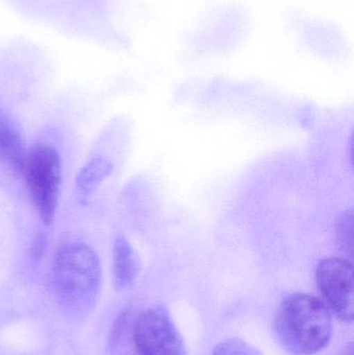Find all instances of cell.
I'll return each instance as SVG.
<instances>
[{
  "label": "cell",
  "instance_id": "obj_3",
  "mask_svg": "<svg viewBox=\"0 0 354 355\" xmlns=\"http://www.w3.org/2000/svg\"><path fill=\"white\" fill-rule=\"evenodd\" d=\"M22 177L44 225L53 223L62 184V158L55 148L37 144L27 151Z\"/></svg>",
  "mask_w": 354,
  "mask_h": 355
},
{
  "label": "cell",
  "instance_id": "obj_7",
  "mask_svg": "<svg viewBox=\"0 0 354 355\" xmlns=\"http://www.w3.org/2000/svg\"><path fill=\"white\" fill-rule=\"evenodd\" d=\"M139 254L124 236H118L112 248V282L118 291L128 289L139 275Z\"/></svg>",
  "mask_w": 354,
  "mask_h": 355
},
{
  "label": "cell",
  "instance_id": "obj_4",
  "mask_svg": "<svg viewBox=\"0 0 354 355\" xmlns=\"http://www.w3.org/2000/svg\"><path fill=\"white\" fill-rule=\"evenodd\" d=\"M132 339L137 355H186L182 335L162 306H154L137 317Z\"/></svg>",
  "mask_w": 354,
  "mask_h": 355
},
{
  "label": "cell",
  "instance_id": "obj_11",
  "mask_svg": "<svg viewBox=\"0 0 354 355\" xmlns=\"http://www.w3.org/2000/svg\"><path fill=\"white\" fill-rule=\"evenodd\" d=\"M46 240L44 235H39L33 243V252L35 257L42 256L45 252Z\"/></svg>",
  "mask_w": 354,
  "mask_h": 355
},
{
  "label": "cell",
  "instance_id": "obj_5",
  "mask_svg": "<svg viewBox=\"0 0 354 355\" xmlns=\"http://www.w3.org/2000/svg\"><path fill=\"white\" fill-rule=\"evenodd\" d=\"M316 282L322 302L340 320L354 318L353 266L344 258L324 259L316 268Z\"/></svg>",
  "mask_w": 354,
  "mask_h": 355
},
{
  "label": "cell",
  "instance_id": "obj_2",
  "mask_svg": "<svg viewBox=\"0 0 354 355\" xmlns=\"http://www.w3.org/2000/svg\"><path fill=\"white\" fill-rule=\"evenodd\" d=\"M52 272L60 306L72 314L89 312L101 288V264L95 250L85 242L64 244L56 252Z\"/></svg>",
  "mask_w": 354,
  "mask_h": 355
},
{
  "label": "cell",
  "instance_id": "obj_8",
  "mask_svg": "<svg viewBox=\"0 0 354 355\" xmlns=\"http://www.w3.org/2000/svg\"><path fill=\"white\" fill-rule=\"evenodd\" d=\"M114 171V166L103 156H95L79 170L75 179L77 193L82 202L89 200L91 193L107 179Z\"/></svg>",
  "mask_w": 354,
  "mask_h": 355
},
{
  "label": "cell",
  "instance_id": "obj_1",
  "mask_svg": "<svg viewBox=\"0 0 354 355\" xmlns=\"http://www.w3.org/2000/svg\"><path fill=\"white\" fill-rule=\"evenodd\" d=\"M274 329L281 344L290 354L313 355L330 343L332 315L322 300L307 294H291L278 306Z\"/></svg>",
  "mask_w": 354,
  "mask_h": 355
},
{
  "label": "cell",
  "instance_id": "obj_6",
  "mask_svg": "<svg viewBox=\"0 0 354 355\" xmlns=\"http://www.w3.org/2000/svg\"><path fill=\"white\" fill-rule=\"evenodd\" d=\"M26 154L24 141L16 123L0 110V164L10 176L22 177Z\"/></svg>",
  "mask_w": 354,
  "mask_h": 355
},
{
  "label": "cell",
  "instance_id": "obj_9",
  "mask_svg": "<svg viewBox=\"0 0 354 355\" xmlns=\"http://www.w3.org/2000/svg\"><path fill=\"white\" fill-rule=\"evenodd\" d=\"M211 355H262L251 344L241 339H229L218 344L212 350Z\"/></svg>",
  "mask_w": 354,
  "mask_h": 355
},
{
  "label": "cell",
  "instance_id": "obj_10",
  "mask_svg": "<svg viewBox=\"0 0 354 355\" xmlns=\"http://www.w3.org/2000/svg\"><path fill=\"white\" fill-rule=\"evenodd\" d=\"M337 237L341 248L349 254L353 250V211H347L337 221Z\"/></svg>",
  "mask_w": 354,
  "mask_h": 355
}]
</instances>
